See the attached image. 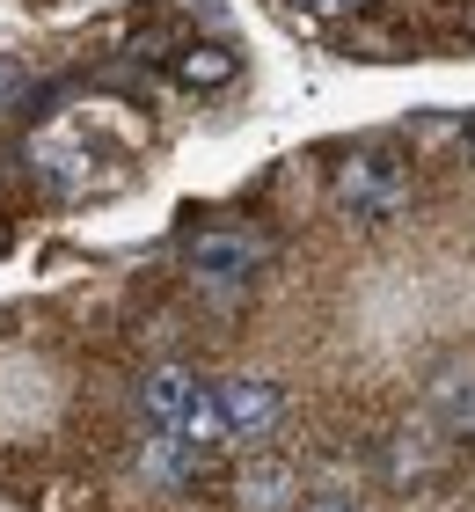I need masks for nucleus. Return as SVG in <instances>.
<instances>
[{
	"mask_svg": "<svg viewBox=\"0 0 475 512\" xmlns=\"http://www.w3.org/2000/svg\"><path fill=\"white\" fill-rule=\"evenodd\" d=\"M234 74H242L234 44H190V52L176 59V81H183V88H198V96H205V88H227Z\"/></svg>",
	"mask_w": 475,
	"mask_h": 512,
	"instance_id": "nucleus-6",
	"label": "nucleus"
},
{
	"mask_svg": "<svg viewBox=\"0 0 475 512\" xmlns=\"http://www.w3.org/2000/svg\"><path fill=\"white\" fill-rule=\"evenodd\" d=\"M293 8H307V15H344V22H359L373 0H293Z\"/></svg>",
	"mask_w": 475,
	"mask_h": 512,
	"instance_id": "nucleus-9",
	"label": "nucleus"
},
{
	"mask_svg": "<svg viewBox=\"0 0 475 512\" xmlns=\"http://www.w3.org/2000/svg\"><path fill=\"white\" fill-rule=\"evenodd\" d=\"M0 256H8V220H0Z\"/></svg>",
	"mask_w": 475,
	"mask_h": 512,
	"instance_id": "nucleus-13",
	"label": "nucleus"
},
{
	"mask_svg": "<svg viewBox=\"0 0 475 512\" xmlns=\"http://www.w3.org/2000/svg\"><path fill=\"white\" fill-rule=\"evenodd\" d=\"M344 52H359V59H380V52H410V37H395V30H373V22H344Z\"/></svg>",
	"mask_w": 475,
	"mask_h": 512,
	"instance_id": "nucleus-8",
	"label": "nucleus"
},
{
	"mask_svg": "<svg viewBox=\"0 0 475 512\" xmlns=\"http://www.w3.org/2000/svg\"><path fill=\"white\" fill-rule=\"evenodd\" d=\"M198 395H205V381L190 374L183 359H161L154 374L139 381V425H147V432H176L183 417H190V403H198Z\"/></svg>",
	"mask_w": 475,
	"mask_h": 512,
	"instance_id": "nucleus-4",
	"label": "nucleus"
},
{
	"mask_svg": "<svg viewBox=\"0 0 475 512\" xmlns=\"http://www.w3.org/2000/svg\"><path fill=\"white\" fill-rule=\"evenodd\" d=\"M198 461L205 454H190L176 432H147V447H139V476H147V483H190Z\"/></svg>",
	"mask_w": 475,
	"mask_h": 512,
	"instance_id": "nucleus-7",
	"label": "nucleus"
},
{
	"mask_svg": "<svg viewBox=\"0 0 475 512\" xmlns=\"http://www.w3.org/2000/svg\"><path fill=\"white\" fill-rule=\"evenodd\" d=\"M461 22H468V37H475V0H468V15H461Z\"/></svg>",
	"mask_w": 475,
	"mask_h": 512,
	"instance_id": "nucleus-12",
	"label": "nucleus"
},
{
	"mask_svg": "<svg viewBox=\"0 0 475 512\" xmlns=\"http://www.w3.org/2000/svg\"><path fill=\"white\" fill-rule=\"evenodd\" d=\"M300 512H359V505H351V498H337V491H329V498H315V505H300Z\"/></svg>",
	"mask_w": 475,
	"mask_h": 512,
	"instance_id": "nucleus-11",
	"label": "nucleus"
},
{
	"mask_svg": "<svg viewBox=\"0 0 475 512\" xmlns=\"http://www.w3.org/2000/svg\"><path fill=\"white\" fill-rule=\"evenodd\" d=\"M212 410H220L227 447H264L285 417H293L285 388H271V381H220V388H212Z\"/></svg>",
	"mask_w": 475,
	"mask_h": 512,
	"instance_id": "nucleus-3",
	"label": "nucleus"
},
{
	"mask_svg": "<svg viewBox=\"0 0 475 512\" xmlns=\"http://www.w3.org/2000/svg\"><path fill=\"white\" fill-rule=\"evenodd\" d=\"M227 505L234 512H300V469H285V461H242L227 476Z\"/></svg>",
	"mask_w": 475,
	"mask_h": 512,
	"instance_id": "nucleus-5",
	"label": "nucleus"
},
{
	"mask_svg": "<svg viewBox=\"0 0 475 512\" xmlns=\"http://www.w3.org/2000/svg\"><path fill=\"white\" fill-rule=\"evenodd\" d=\"M183 264H190V286L227 308V300H242L256 278H264L271 249L256 242V235H198V242L183 249Z\"/></svg>",
	"mask_w": 475,
	"mask_h": 512,
	"instance_id": "nucleus-2",
	"label": "nucleus"
},
{
	"mask_svg": "<svg viewBox=\"0 0 475 512\" xmlns=\"http://www.w3.org/2000/svg\"><path fill=\"white\" fill-rule=\"evenodd\" d=\"M337 213L344 220H359V227H388L402 205H410V169H402V154L388 147H351L337 161Z\"/></svg>",
	"mask_w": 475,
	"mask_h": 512,
	"instance_id": "nucleus-1",
	"label": "nucleus"
},
{
	"mask_svg": "<svg viewBox=\"0 0 475 512\" xmlns=\"http://www.w3.org/2000/svg\"><path fill=\"white\" fill-rule=\"evenodd\" d=\"M15 88H22V66H15V59H0V110L15 103Z\"/></svg>",
	"mask_w": 475,
	"mask_h": 512,
	"instance_id": "nucleus-10",
	"label": "nucleus"
}]
</instances>
